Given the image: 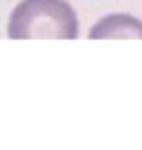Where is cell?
Segmentation results:
<instances>
[{"label": "cell", "mask_w": 142, "mask_h": 150, "mask_svg": "<svg viewBox=\"0 0 142 150\" xmlns=\"http://www.w3.org/2000/svg\"><path fill=\"white\" fill-rule=\"evenodd\" d=\"M11 40H75L77 15L67 0H21L9 19Z\"/></svg>", "instance_id": "6da1fadb"}, {"label": "cell", "mask_w": 142, "mask_h": 150, "mask_svg": "<svg viewBox=\"0 0 142 150\" xmlns=\"http://www.w3.org/2000/svg\"><path fill=\"white\" fill-rule=\"evenodd\" d=\"M90 38H142V23L130 15H111L90 29Z\"/></svg>", "instance_id": "7a4b0ae2"}]
</instances>
